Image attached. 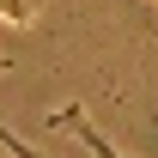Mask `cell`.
<instances>
[{
    "label": "cell",
    "mask_w": 158,
    "mask_h": 158,
    "mask_svg": "<svg viewBox=\"0 0 158 158\" xmlns=\"http://www.w3.org/2000/svg\"><path fill=\"white\" fill-rule=\"evenodd\" d=\"M49 128H73V134L85 140V152H98V158H128V152H116V146H110V140H103L98 128L85 122V110H79V103H67V110H55V116H49Z\"/></svg>",
    "instance_id": "obj_1"
},
{
    "label": "cell",
    "mask_w": 158,
    "mask_h": 158,
    "mask_svg": "<svg viewBox=\"0 0 158 158\" xmlns=\"http://www.w3.org/2000/svg\"><path fill=\"white\" fill-rule=\"evenodd\" d=\"M0 152H6V158H43L37 146H24L19 134H6V122H0Z\"/></svg>",
    "instance_id": "obj_3"
},
{
    "label": "cell",
    "mask_w": 158,
    "mask_h": 158,
    "mask_svg": "<svg viewBox=\"0 0 158 158\" xmlns=\"http://www.w3.org/2000/svg\"><path fill=\"white\" fill-rule=\"evenodd\" d=\"M37 19V0H0V24H31Z\"/></svg>",
    "instance_id": "obj_2"
}]
</instances>
